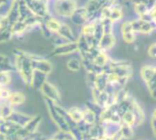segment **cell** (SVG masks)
<instances>
[{"label":"cell","mask_w":156,"mask_h":140,"mask_svg":"<svg viewBox=\"0 0 156 140\" xmlns=\"http://www.w3.org/2000/svg\"><path fill=\"white\" fill-rule=\"evenodd\" d=\"M13 63L15 70L17 72L22 81L27 87H29L34 72L30 58V53L26 52L22 49H15Z\"/></svg>","instance_id":"1"},{"label":"cell","mask_w":156,"mask_h":140,"mask_svg":"<svg viewBox=\"0 0 156 140\" xmlns=\"http://www.w3.org/2000/svg\"><path fill=\"white\" fill-rule=\"evenodd\" d=\"M47 108L49 114V117L53 123L58 127V130L61 131H69V129L75 126V124L70 120L68 110L59 105V103H55L51 100L46 99Z\"/></svg>","instance_id":"2"},{"label":"cell","mask_w":156,"mask_h":140,"mask_svg":"<svg viewBox=\"0 0 156 140\" xmlns=\"http://www.w3.org/2000/svg\"><path fill=\"white\" fill-rule=\"evenodd\" d=\"M155 66L151 64H146L143 66L140 71L141 77L146 85L149 94L153 99L155 98Z\"/></svg>","instance_id":"3"},{"label":"cell","mask_w":156,"mask_h":140,"mask_svg":"<svg viewBox=\"0 0 156 140\" xmlns=\"http://www.w3.org/2000/svg\"><path fill=\"white\" fill-rule=\"evenodd\" d=\"M53 6L56 15L66 18L70 17L78 8L77 2L75 0H55Z\"/></svg>","instance_id":"4"},{"label":"cell","mask_w":156,"mask_h":140,"mask_svg":"<svg viewBox=\"0 0 156 140\" xmlns=\"http://www.w3.org/2000/svg\"><path fill=\"white\" fill-rule=\"evenodd\" d=\"M29 11L37 18L44 19L49 15L48 5L42 0H23Z\"/></svg>","instance_id":"5"},{"label":"cell","mask_w":156,"mask_h":140,"mask_svg":"<svg viewBox=\"0 0 156 140\" xmlns=\"http://www.w3.org/2000/svg\"><path fill=\"white\" fill-rule=\"evenodd\" d=\"M133 29L134 33L141 34V35H151L153 32H154L156 28V23L150 22L144 20L142 18H136L133 20H131Z\"/></svg>","instance_id":"6"},{"label":"cell","mask_w":156,"mask_h":140,"mask_svg":"<svg viewBox=\"0 0 156 140\" xmlns=\"http://www.w3.org/2000/svg\"><path fill=\"white\" fill-rule=\"evenodd\" d=\"M30 58H31L32 67L34 70H37L48 76L52 72L53 66L50 63V61L48 60L47 58L37 56V55H34V54H30Z\"/></svg>","instance_id":"7"},{"label":"cell","mask_w":156,"mask_h":140,"mask_svg":"<svg viewBox=\"0 0 156 140\" xmlns=\"http://www.w3.org/2000/svg\"><path fill=\"white\" fill-rule=\"evenodd\" d=\"M42 95L44 96V97L46 99H48V100H51L55 103H59L60 101V93L58 91V89L57 88L56 86H54L52 83H50L49 81H46L40 90H39Z\"/></svg>","instance_id":"8"},{"label":"cell","mask_w":156,"mask_h":140,"mask_svg":"<svg viewBox=\"0 0 156 140\" xmlns=\"http://www.w3.org/2000/svg\"><path fill=\"white\" fill-rule=\"evenodd\" d=\"M78 53V46L75 42H64L55 46L52 55L55 56H63Z\"/></svg>","instance_id":"9"},{"label":"cell","mask_w":156,"mask_h":140,"mask_svg":"<svg viewBox=\"0 0 156 140\" xmlns=\"http://www.w3.org/2000/svg\"><path fill=\"white\" fill-rule=\"evenodd\" d=\"M121 34L123 41L126 44H133L136 40V34L134 33L131 21H124L121 26Z\"/></svg>","instance_id":"10"},{"label":"cell","mask_w":156,"mask_h":140,"mask_svg":"<svg viewBox=\"0 0 156 140\" xmlns=\"http://www.w3.org/2000/svg\"><path fill=\"white\" fill-rule=\"evenodd\" d=\"M116 42H117V39H116V36H115L114 33H112V34H103V36L100 39L97 46L101 51L108 52V51H110L111 49H112L115 46Z\"/></svg>","instance_id":"11"},{"label":"cell","mask_w":156,"mask_h":140,"mask_svg":"<svg viewBox=\"0 0 156 140\" xmlns=\"http://www.w3.org/2000/svg\"><path fill=\"white\" fill-rule=\"evenodd\" d=\"M31 118H32L31 115H27V114L14 110L7 120L20 128H24Z\"/></svg>","instance_id":"12"},{"label":"cell","mask_w":156,"mask_h":140,"mask_svg":"<svg viewBox=\"0 0 156 140\" xmlns=\"http://www.w3.org/2000/svg\"><path fill=\"white\" fill-rule=\"evenodd\" d=\"M55 35L59 36L65 42H75L77 40V36L74 34V31L72 30L70 26H69L68 24L63 23V22H62V25H61L59 30Z\"/></svg>","instance_id":"13"},{"label":"cell","mask_w":156,"mask_h":140,"mask_svg":"<svg viewBox=\"0 0 156 140\" xmlns=\"http://www.w3.org/2000/svg\"><path fill=\"white\" fill-rule=\"evenodd\" d=\"M69 18L75 25L80 26H82L89 22V15L84 6L78 7Z\"/></svg>","instance_id":"14"},{"label":"cell","mask_w":156,"mask_h":140,"mask_svg":"<svg viewBox=\"0 0 156 140\" xmlns=\"http://www.w3.org/2000/svg\"><path fill=\"white\" fill-rule=\"evenodd\" d=\"M5 16L7 18L9 27L17 22L19 20V9H18V1L17 0H12L9 4V8L5 14Z\"/></svg>","instance_id":"15"},{"label":"cell","mask_w":156,"mask_h":140,"mask_svg":"<svg viewBox=\"0 0 156 140\" xmlns=\"http://www.w3.org/2000/svg\"><path fill=\"white\" fill-rule=\"evenodd\" d=\"M42 24L52 35H55L59 30V28L62 25V22L59 19L49 15L47 17H45L44 19H42Z\"/></svg>","instance_id":"16"},{"label":"cell","mask_w":156,"mask_h":140,"mask_svg":"<svg viewBox=\"0 0 156 140\" xmlns=\"http://www.w3.org/2000/svg\"><path fill=\"white\" fill-rule=\"evenodd\" d=\"M130 110L133 113V115L135 116V118H136L135 128L140 127L142 124H144V122L145 121V113H144L143 108L141 107V105L136 101V99L134 97L133 99Z\"/></svg>","instance_id":"17"},{"label":"cell","mask_w":156,"mask_h":140,"mask_svg":"<svg viewBox=\"0 0 156 140\" xmlns=\"http://www.w3.org/2000/svg\"><path fill=\"white\" fill-rule=\"evenodd\" d=\"M48 80V75L39 72L37 70H34L31 82H30V88L34 90H40L42 85Z\"/></svg>","instance_id":"18"},{"label":"cell","mask_w":156,"mask_h":140,"mask_svg":"<svg viewBox=\"0 0 156 140\" xmlns=\"http://www.w3.org/2000/svg\"><path fill=\"white\" fill-rule=\"evenodd\" d=\"M111 60V57L108 56V53L107 52H104V51H101L100 49V51L97 53V55L91 59V63L93 65H95L96 67L101 68L104 70V68L107 67V65L109 64Z\"/></svg>","instance_id":"19"},{"label":"cell","mask_w":156,"mask_h":140,"mask_svg":"<svg viewBox=\"0 0 156 140\" xmlns=\"http://www.w3.org/2000/svg\"><path fill=\"white\" fill-rule=\"evenodd\" d=\"M108 86H109V83H108L107 73L106 72H102V73H100V74L95 76L91 88L94 87V88H97L98 90L105 91L107 89Z\"/></svg>","instance_id":"20"},{"label":"cell","mask_w":156,"mask_h":140,"mask_svg":"<svg viewBox=\"0 0 156 140\" xmlns=\"http://www.w3.org/2000/svg\"><path fill=\"white\" fill-rule=\"evenodd\" d=\"M42 120V117L39 115H36V116H32V118L27 122V124L23 128L24 131L27 134V135H33L35 133H37V128L40 125Z\"/></svg>","instance_id":"21"},{"label":"cell","mask_w":156,"mask_h":140,"mask_svg":"<svg viewBox=\"0 0 156 140\" xmlns=\"http://www.w3.org/2000/svg\"><path fill=\"white\" fill-rule=\"evenodd\" d=\"M6 101L15 108L16 107L21 106L26 102V95L20 91H11Z\"/></svg>","instance_id":"22"},{"label":"cell","mask_w":156,"mask_h":140,"mask_svg":"<svg viewBox=\"0 0 156 140\" xmlns=\"http://www.w3.org/2000/svg\"><path fill=\"white\" fill-rule=\"evenodd\" d=\"M10 30L12 32L13 36H21L25 35V33L30 29L28 28V26L25 21L18 20L17 22H16L15 24H13L10 26Z\"/></svg>","instance_id":"23"},{"label":"cell","mask_w":156,"mask_h":140,"mask_svg":"<svg viewBox=\"0 0 156 140\" xmlns=\"http://www.w3.org/2000/svg\"><path fill=\"white\" fill-rule=\"evenodd\" d=\"M69 117L70 120L75 124L78 125L82 122V118H83V110L81 108L79 107H71L70 108L67 109Z\"/></svg>","instance_id":"24"},{"label":"cell","mask_w":156,"mask_h":140,"mask_svg":"<svg viewBox=\"0 0 156 140\" xmlns=\"http://www.w3.org/2000/svg\"><path fill=\"white\" fill-rule=\"evenodd\" d=\"M119 134L121 135L122 140H131L134 137V128L128 126L126 124L121 123L119 127Z\"/></svg>","instance_id":"25"},{"label":"cell","mask_w":156,"mask_h":140,"mask_svg":"<svg viewBox=\"0 0 156 140\" xmlns=\"http://www.w3.org/2000/svg\"><path fill=\"white\" fill-rule=\"evenodd\" d=\"M14 63L11 60V58L5 55V54H0V71H14Z\"/></svg>","instance_id":"26"},{"label":"cell","mask_w":156,"mask_h":140,"mask_svg":"<svg viewBox=\"0 0 156 140\" xmlns=\"http://www.w3.org/2000/svg\"><path fill=\"white\" fill-rule=\"evenodd\" d=\"M82 110H83V118H82L83 123L89 126H93L94 124L98 122V117L93 112H91L86 108H83Z\"/></svg>","instance_id":"27"},{"label":"cell","mask_w":156,"mask_h":140,"mask_svg":"<svg viewBox=\"0 0 156 140\" xmlns=\"http://www.w3.org/2000/svg\"><path fill=\"white\" fill-rule=\"evenodd\" d=\"M95 32V20L90 21L81 26L80 35L84 37H93Z\"/></svg>","instance_id":"28"},{"label":"cell","mask_w":156,"mask_h":140,"mask_svg":"<svg viewBox=\"0 0 156 140\" xmlns=\"http://www.w3.org/2000/svg\"><path fill=\"white\" fill-rule=\"evenodd\" d=\"M121 121H122V124H126L128 126H131L133 128H135L136 118H135V116L133 115V113L131 110L126 111L125 113H123L121 116Z\"/></svg>","instance_id":"29"},{"label":"cell","mask_w":156,"mask_h":140,"mask_svg":"<svg viewBox=\"0 0 156 140\" xmlns=\"http://www.w3.org/2000/svg\"><path fill=\"white\" fill-rule=\"evenodd\" d=\"M67 67L71 72H78L82 68L81 60L76 57H71L67 62Z\"/></svg>","instance_id":"30"},{"label":"cell","mask_w":156,"mask_h":140,"mask_svg":"<svg viewBox=\"0 0 156 140\" xmlns=\"http://www.w3.org/2000/svg\"><path fill=\"white\" fill-rule=\"evenodd\" d=\"M12 81V72L0 71V87H7Z\"/></svg>","instance_id":"31"},{"label":"cell","mask_w":156,"mask_h":140,"mask_svg":"<svg viewBox=\"0 0 156 140\" xmlns=\"http://www.w3.org/2000/svg\"><path fill=\"white\" fill-rule=\"evenodd\" d=\"M84 108H88L89 110H90L91 112H93V113L98 117V118H99L101 113L102 110H103V108H101V107H100L97 103H95L93 100L87 101V102L85 103V107H84Z\"/></svg>","instance_id":"32"},{"label":"cell","mask_w":156,"mask_h":140,"mask_svg":"<svg viewBox=\"0 0 156 140\" xmlns=\"http://www.w3.org/2000/svg\"><path fill=\"white\" fill-rule=\"evenodd\" d=\"M133 9L138 17H142L146 15L151 8L148 7L145 4H133Z\"/></svg>","instance_id":"33"},{"label":"cell","mask_w":156,"mask_h":140,"mask_svg":"<svg viewBox=\"0 0 156 140\" xmlns=\"http://www.w3.org/2000/svg\"><path fill=\"white\" fill-rule=\"evenodd\" d=\"M13 37L14 36L12 35V32L10 30V27H7V28L4 29L2 31H0V44L9 42Z\"/></svg>","instance_id":"34"},{"label":"cell","mask_w":156,"mask_h":140,"mask_svg":"<svg viewBox=\"0 0 156 140\" xmlns=\"http://www.w3.org/2000/svg\"><path fill=\"white\" fill-rule=\"evenodd\" d=\"M150 127H151V129H152V132H153V135L154 137H155L156 135V111L154 110L153 113H152V116H151V118H150Z\"/></svg>","instance_id":"35"},{"label":"cell","mask_w":156,"mask_h":140,"mask_svg":"<svg viewBox=\"0 0 156 140\" xmlns=\"http://www.w3.org/2000/svg\"><path fill=\"white\" fill-rule=\"evenodd\" d=\"M9 27V24L5 15H0V31Z\"/></svg>","instance_id":"36"},{"label":"cell","mask_w":156,"mask_h":140,"mask_svg":"<svg viewBox=\"0 0 156 140\" xmlns=\"http://www.w3.org/2000/svg\"><path fill=\"white\" fill-rule=\"evenodd\" d=\"M147 53H148V56L151 57V58H153V59H154L156 57V44L155 43H152L150 46H149V47H148V49H147Z\"/></svg>","instance_id":"37"},{"label":"cell","mask_w":156,"mask_h":140,"mask_svg":"<svg viewBox=\"0 0 156 140\" xmlns=\"http://www.w3.org/2000/svg\"><path fill=\"white\" fill-rule=\"evenodd\" d=\"M10 0H0V9L5 7L6 5H9Z\"/></svg>","instance_id":"38"},{"label":"cell","mask_w":156,"mask_h":140,"mask_svg":"<svg viewBox=\"0 0 156 140\" xmlns=\"http://www.w3.org/2000/svg\"><path fill=\"white\" fill-rule=\"evenodd\" d=\"M42 1H44V2H46V3H48L49 0H42Z\"/></svg>","instance_id":"39"}]
</instances>
